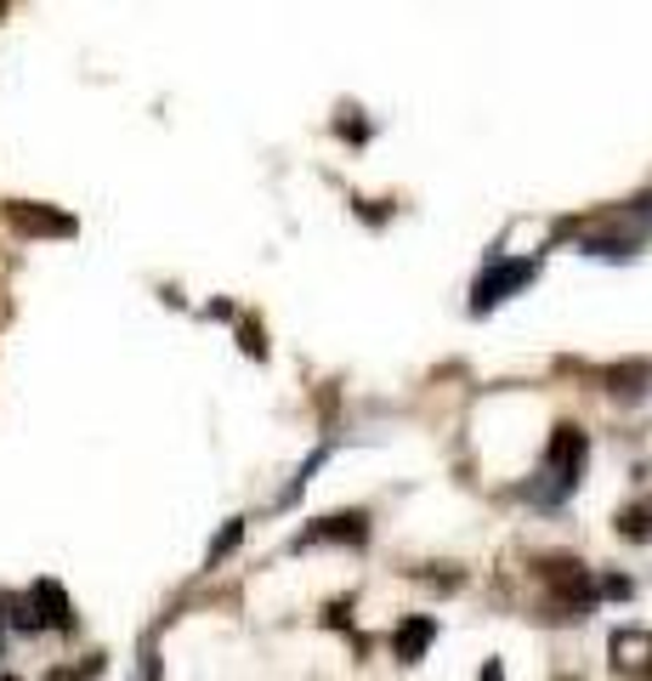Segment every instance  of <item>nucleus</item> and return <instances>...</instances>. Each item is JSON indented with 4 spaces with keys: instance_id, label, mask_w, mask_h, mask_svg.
I'll list each match as a JSON object with an SVG mask.
<instances>
[{
    "instance_id": "obj_1",
    "label": "nucleus",
    "mask_w": 652,
    "mask_h": 681,
    "mask_svg": "<svg viewBox=\"0 0 652 681\" xmlns=\"http://www.w3.org/2000/svg\"><path fill=\"white\" fill-rule=\"evenodd\" d=\"M7 227L29 233V238H58V233H74V216H63L52 205H34V200H12L7 205Z\"/></svg>"
},
{
    "instance_id": "obj_2",
    "label": "nucleus",
    "mask_w": 652,
    "mask_h": 681,
    "mask_svg": "<svg viewBox=\"0 0 652 681\" xmlns=\"http://www.w3.org/2000/svg\"><path fill=\"white\" fill-rule=\"evenodd\" d=\"M533 278V262H506V267H493L488 278H477V296H471V307L477 313H488L506 289H517V284H528Z\"/></svg>"
},
{
    "instance_id": "obj_3",
    "label": "nucleus",
    "mask_w": 652,
    "mask_h": 681,
    "mask_svg": "<svg viewBox=\"0 0 652 681\" xmlns=\"http://www.w3.org/2000/svg\"><path fill=\"white\" fill-rule=\"evenodd\" d=\"M613 664L624 675H652V637L646 630H624V637H613Z\"/></svg>"
},
{
    "instance_id": "obj_4",
    "label": "nucleus",
    "mask_w": 652,
    "mask_h": 681,
    "mask_svg": "<svg viewBox=\"0 0 652 681\" xmlns=\"http://www.w3.org/2000/svg\"><path fill=\"white\" fill-rule=\"evenodd\" d=\"M29 608H40V613H34L40 624H63V630L74 624V619H69V597H63V586H52V579H40V586L29 591Z\"/></svg>"
},
{
    "instance_id": "obj_5",
    "label": "nucleus",
    "mask_w": 652,
    "mask_h": 681,
    "mask_svg": "<svg viewBox=\"0 0 652 681\" xmlns=\"http://www.w3.org/2000/svg\"><path fill=\"white\" fill-rule=\"evenodd\" d=\"M437 637V624L431 619H409L404 630H397V659H404V664H415L420 653H426V642Z\"/></svg>"
},
{
    "instance_id": "obj_6",
    "label": "nucleus",
    "mask_w": 652,
    "mask_h": 681,
    "mask_svg": "<svg viewBox=\"0 0 652 681\" xmlns=\"http://www.w3.org/2000/svg\"><path fill=\"white\" fill-rule=\"evenodd\" d=\"M340 533H346V540H364V511H346V517H324V528H313L307 533V540H340Z\"/></svg>"
},
{
    "instance_id": "obj_7",
    "label": "nucleus",
    "mask_w": 652,
    "mask_h": 681,
    "mask_svg": "<svg viewBox=\"0 0 652 681\" xmlns=\"http://www.w3.org/2000/svg\"><path fill=\"white\" fill-rule=\"evenodd\" d=\"M619 528L630 533V540H646V533H652V500H641V506H630V511L619 517Z\"/></svg>"
},
{
    "instance_id": "obj_8",
    "label": "nucleus",
    "mask_w": 652,
    "mask_h": 681,
    "mask_svg": "<svg viewBox=\"0 0 652 681\" xmlns=\"http://www.w3.org/2000/svg\"><path fill=\"white\" fill-rule=\"evenodd\" d=\"M96 670H103V659H85L80 670H52V675H45V681H91Z\"/></svg>"
},
{
    "instance_id": "obj_9",
    "label": "nucleus",
    "mask_w": 652,
    "mask_h": 681,
    "mask_svg": "<svg viewBox=\"0 0 652 681\" xmlns=\"http://www.w3.org/2000/svg\"><path fill=\"white\" fill-rule=\"evenodd\" d=\"M482 681H499V664H488V675H482Z\"/></svg>"
},
{
    "instance_id": "obj_10",
    "label": "nucleus",
    "mask_w": 652,
    "mask_h": 681,
    "mask_svg": "<svg viewBox=\"0 0 652 681\" xmlns=\"http://www.w3.org/2000/svg\"><path fill=\"white\" fill-rule=\"evenodd\" d=\"M0 681H12V675H0Z\"/></svg>"
},
{
    "instance_id": "obj_11",
    "label": "nucleus",
    "mask_w": 652,
    "mask_h": 681,
    "mask_svg": "<svg viewBox=\"0 0 652 681\" xmlns=\"http://www.w3.org/2000/svg\"><path fill=\"white\" fill-rule=\"evenodd\" d=\"M0 12H7V7H0Z\"/></svg>"
}]
</instances>
